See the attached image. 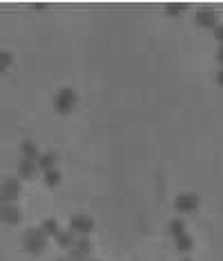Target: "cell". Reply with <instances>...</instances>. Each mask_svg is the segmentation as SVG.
Returning a JSON list of instances; mask_svg holds the SVG:
<instances>
[{"instance_id": "cell-1", "label": "cell", "mask_w": 223, "mask_h": 261, "mask_svg": "<svg viewBox=\"0 0 223 261\" xmlns=\"http://www.w3.org/2000/svg\"><path fill=\"white\" fill-rule=\"evenodd\" d=\"M23 246L29 254H40L45 248H47V237L40 228H29L23 237Z\"/></svg>"}, {"instance_id": "cell-2", "label": "cell", "mask_w": 223, "mask_h": 261, "mask_svg": "<svg viewBox=\"0 0 223 261\" xmlns=\"http://www.w3.org/2000/svg\"><path fill=\"white\" fill-rule=\"evenodd\" d=\"M76 105H79V94L71 90V87H63L54 96V109L58 114H69Z\"/></svg>"}, {"instance_id": "cell-3", "label": "cell", "mask_w": 223, "mask_h": 261, "mask_svg": "<svg viewBox=\"0 0 223 261\" xmlns=\"http://www.w3.org/2000/svg\"><path fill=\"white\" fill-rule=\"evenodd\" d=\"M69 230L76 237H87V234L94 230V219L90 215H74L69 219Z\"/></svg>"}, {"instance_id": "cell-4", "label": "cell", "mask_w": 223, "mask_h": 261, "mask_svg": "<svg viewBox=\"0 0 223 261\" xmlns=\"http://www.w3.org/2000/svg\"><path fill=\"white\" fill-rule=\"evenodd\" d=\"M20 192H23V185H20V179H5L3 183H0V199L5 203H14L18 201Z\"/></svg>"}, {"instance_id": "cell-5", "label": "cell", "mask_w": 223, "mask_h": 261, "mask_svg": "<svg viewBox=\"0 0 223 261\" xmlns=\"http://www.w3.org/2000/svg\"><path fill=\"white\" fill-rule=\"evenodd\" d=\"M201 206V199L196 194H192V192H183V194H179L174 199V208L179 212H185V215H190V212H196Z\"/></svg>"}, {"instance_id": "cell-6", "label": "cell", "mask_w": 223, "mask_h": 261, "mask_svg": "<svg viewBox=\"0 0 223 261\" xmlns=\"http://www.w3.org/2000/svg\"><path fill=\"white\" fill-rule=\"evenodd\" d=\"M194 23L199 25V27H205V29H214L216 25V12L214 9H210V7H201L199 12H196L194 16Z\"/></svg>"}, {"instance_id": "cell-7", "label": "cell", "mask_w": 223, "mask_h": 261, "mask_svg": "<svg viewBox=\"0 0 223 261\" xmlns=\"http://www.w3.org/2000/svg\"><path fill=\"white\" fill-rule=\"evenodd\" d=\"M0 219H3L7 226H14V223H20L23 212H20V208L16 206V203H5L3 210H0Z\"/></svg>"}, {"instance_id": "cell-8", "label": "cell", "mask_w": 223, "mask_h": 261, "mask_svg": "<svg viewBox=\"0 0 223 261\" xmlns=\"http://www.w3.org/2000/svg\"><path fill=\"white\" fill-rule=\"evenodd\" d=\"M56 163H58V154L56 152H40L38 161H36V165H38V170L47 172V170H54Z\"/></svg>"}, {"instance_id": "cell-9", "label": "cell", "mask_w": 223, "mask_h": 261, "mask_svg": "<svg viewBox=\"0 0 223 261\" xmlns=\"http://www.w3.org/2000/svg\"><path fill=\"white\" fill-rule=\"evenodd\" d=\"M20 156L27 161H38V156H40L38 145H36L34 141H23V145H20Z\"/></svg>"}, {"instance_id": "cell-10", "label": "cell", "mask_w": 223, "mask_h": 261, "mask_svg": "<svg viewBox=\"0 0 223 261\" xmlns=\"http://www.w3.org/2000/svg\"><path fill=\"white\" fill-rule=\"evenodd\" d=\"M36 172H38V165H36V161L23 159V161L18 163V176H20V179H34Z\"/></svg>"}, {"instance_id": "cell-11", "label": "cell", "mask_w": 223, "mask_h": 261, "mask_svg": "<svg viewBox=\"0 0 223 261\" xmlns=\"http://www.w3.org/2000/svg\"><path fill=\"white\" fill-rule=\"evenodd\" d=\"M56 243H58L60 248H65V250L74 248V243H76V234L71 232V230H60L58 234H56Z\"/></svg>"}, {"instance_id": "cell-12", "label": "cell", "mask_w": 223, "mask_h": 261, "mask_svg": "<svg viewBox=\"0 0 223 261\" xmlns=\"http://www.w3.org/2000/svg\"><path fill=\"white\" fill-rule=\"evenodd\" d=\"M40 230L45 232V237H47V239H49V237H54V239H56V234L60 232V226H58V221H56L54 217H49V219H45V221H43Z\"/></svg>"}, {"instance_id": "cell-13", "label": "cell", "mask_w": 223, "mask_h": 261, "mask_svg": "<svg viewBox=\"0 0 223 261\" xmlns=\"http://www.w3.org/2000/svg\"><path fill=\"white\" fill-rule=\"evenodd\" d=\"M174 246H176V250H181V252H190V250L194 248V241H192V237L188 232H183L174 239Z\"/></svg>"}, {"instance_id": "cell-14", "label": "cell", "mask_w": 223, "mask_h": 261, "mask_svg": "<svg viewBox=\"0 0 223 261\" xmlns=\"http://www.w3.org/2000/svg\"><path fill=\"white\" fill-rule=\"evenodd\" d=\"M168 232H170V234H172V237L176 239V237H179V234H183V232H185V221H183V219H179V217L172 219V221L168 223Z\"/></svg>"}, {"instance_id": "cell-15", "label": "cell", "mask_w": 223, "mask_h": 261, "mask_svg": "<svg viewBox=\"0 0 223 261\" xmlns=\"http://www.w3.org/2000/svg\"><path fill=\"white\" fill-rule=\"evenodd\" d=\"M43 181H45V185L47 187H56L60 183V172L58 170H47V172H43Z\"/></svg>"}, {"instance_id": "cell-16", "label": "cell", "mask_w": 223, "mask_h": 261, "mask_svg": "<svg viewBox=\"0 0 223 261\" xmlns=\"http://www.w3.org/2000/svg\"><path fill=\"white\" fill-rule=\"evenodd\" d=\"M12 62H14V54H12V51L0 49V76H3L5 72L12 67Z\"/></svg>"}, {"instance_id": "cell-17", "label": "cell", "mask_w": 223, "mask_h": 261, "mask_svg": "<svg viewBox=\"0 0 223 261\" xmlns=\"http://www.w3.org/2000/svg\"><path fill=\"white\" fill-rule=\"evenodd\" d=\"M74 248H79L81 252H85L87 257H90V252H92V241H90V239H87V237H76Z\"/></svg>"}, {"instance_id": "cell-18", "label": "cell", "mask_w": 223, "mask_h": 261, "mask_svg": "<svg viewBox=\"0 0 223 261\" xmlns=\"http://www.w3.org/2000/svg\"><path fill=\"white\" fill-rule=\"evenodd\" d=\"M67 259H69V261H87V254L81 252L79 248H69V250H67Z\"/></svg>"}, {"instance_id": "cell-19", "label": "cell", "mask_w": 223, "mask_h": 261, "mask_svg": "<svg viewBox=\"0 0 223 261\" xmlns=\"http://www.w3.org/2000/svg\"><path fill=\"white\" fill-rule=\"evenodd\" d=\"M181 12H185V3H170L168 5V14H181Z\"/></svg>"}, {"instance_id": "cell-20", "label": "cell", "mask_w": 223, "mask_h": 261, "mask_svg": "<svg viewBox=\"0 0 223 261\" xmlns=\"http://www.w3.org/2000/svg\"><path fill=\"white\" fill-rule=\"evenodd\" d=\"M214 38L223 45V25H216V27H214Z\"/></svg>"}, {"instance_id": "cell-21", "label": "cell", "mask_w": 223, "mask_h": 261, "mask_svg": "<svg viewBox=\"0 0 223 261\" xmlns=\"http://www.w3.org/2000/svg\"><path fill=\"white\" fill-rule=\"evenodd\" d=\"M216 83L223 87V67H219V72H216Z\"/></svg>"}, {"instance_id": "cell-22", "label": "cell", "mask_w": 223, "mask_h": 261, "mask_svg": "<svg viewBox=\"0 0 223 261\" xmlns=\"http://www.w3.org/2000/svg\"><path fill=\"white\" fill-rule=\"evenodd\" d=\"M216 60L221 62V67H223V45L219 47V49H216Z\"/></svg>"}, {"instance_id": "cell-23", "label": "cell", "mask_w": 223, "mask_h": 261, "mask_svg": "<svg viewBox=\"0 0 223 261\" xmlns=\"http://www.w3.org/2000/svg\"><path fill=\"white\" fill-rule=\"evenodd\" d=\"M3 206H5V201H3V199H0V210H3Z\"/></svg>"}, {"instance_id": "cell-24", "label": "cell", "mask_w": 223, "mask_h": 261, "mask_svg": "<svg viewBox=\"0 0 223 261\" xmlns=\"http://www.w3.org/2000/svg\"><path fill=\"white\" fill-rule=\"evenodd\" d=\"M58 261H69V259H67V257H65V259H58Z\"/></svg>"}, {"instance_id": "cell-25", "label": "cell", "mask_w": 223, "mask_h": 261, "mask_svg": "<svg viewBox=\"0 0 223 261\" xmlns=\"http://www.w3.org/2000/svg\"><path fill=\"white\" fill-rule=\"evenodd\" d=\"M87 261H96V259H87Z\"/></svg>"}, {"instance_id": "cell-26", "label": "cell", "mask_w": 223, "mask_h": 261, "mask_svg": "<svg viewBox=\"0 0 223 261\" xmlns=\"http://www.w3.org/2000/svg\"><path fill=\"white\" fill-rule=\"evenodd\" d=\"M183 261H192V259H183Z\"/></svg>"}]
</instances>
